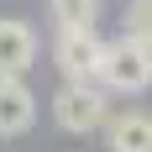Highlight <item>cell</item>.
Listing matches in <instances>:
<instances>
[{
  "mask_svg": "<svg viewBox=\"0 0 152 152\" xmlns=\"http://www.w3.org/2000/svg\"><path fill=\"white\" fill-rule=\"evenodd\" d=\"M94 84L105 94H147L152 89V42H137V37H126V31L121 37H105Z\"/></svg>",
  "mask_w": 152,
  "mask_h": 152,
  "instance_id": "6da1fadb",
  "label": "cell"
},
{
  "mask_svg": "<svg viewBox=\"0 0 152 152\" xmlns=\"http://www.w3.org/2000/svg\"><path fill=\"white\" fill-rule=\"evenodd\" d=\"M53 121H58L68 137L105 131V121H110V94L100 89L94 79H84V84H68V79H63L58 94H53Z\"/></svg>",
  "mask_w": 152,
  "mask_h": 152,
  "instance_id": "7a4b0ae2",
  "label": "cell"
},
{
  "mask_svg": "<svg viewBox=\"0 0 152 152\" xmlns=\"http://www.w3.org/2000/svg\"><path fill=\"white\" fill-rule=\"evenodd\" d=\"M100 53H105V37H100L94 26H58L53 31V63H58V74L68 79V84L94 79Z\"/></svg>",
  "mask_w": 152,
  "mask_h": 152,
  "instance_id": "3957f363",
  "label": "cell"
},
{
  "mask_svg": "<svg viewBox=\"0 0 152 152\" xmlns=\"http://www.w3.org/2000/svg\"><path fill=\"white\" fill-rule=\"evenodd\" d=\"M37 53H42V42L26 16H0V79H26Z\"/></svg>",
  "mask_w": 152,
  "mask_h": 152,
  "instance_id": "277c9868",
  "label": "cell"
},
{
  "mask_svg": "<svg viewBox=\"0 0 152 152\" xmlns=\"http://www.w3.org/2000/svg\"><path fill=\"white\" fill-rule=\"evenodd\" d=\"M37 126V94L26 79H0V142L26 137Z\"/></svg>",
  "mask_w": 152,
  "mask_h": 152,
  "instance_id": "5b68a950",
  "label": "cell"
},
{
  "mask_svg": "<svg viewBox=\"0 0 152 152\" xmlns=\"http://www.w3.org/2000/svg\"><path fill=\"white\" fill-rule=\"evenodd\" d=\"M105 147H110V152H152V110H142V105L110 110Z\"/></svg>",
  "mask_w": 152,
  "mask_h": 152,
  "instance_id": "8992f818",
  "label": "cell"
},
{
  "mask_svg": "<svg viewBox=\"0 0 152 152\" xmlns=\"http://www.w3.org/2000/svg\"><path fill=\"white\" fill-rule=\"evenodd\" d=\"M47 11L58 26H94L100 21V0H47Z\"/></svg>",
  "mask_w": 152,
  "mask_h": 152,
  "instance_id": "52a82bcc",
  "label": "cell"
},
{
  "mask_svg": "<svg viewBox=\"0 0 152 152\" xmlns=\"http://www.w3.org/2000/svg\"><path fill=\"white\" fill-rule=\"evenodd\" d=\"M121 21H126V37H137V42H152V0H126V11H121Z\"/></svg>",
  "mask_w": 152,
  "mask_h": 152,
  "instance_id": "ba28073f",
  "label": "cell"
}]
</instances>
